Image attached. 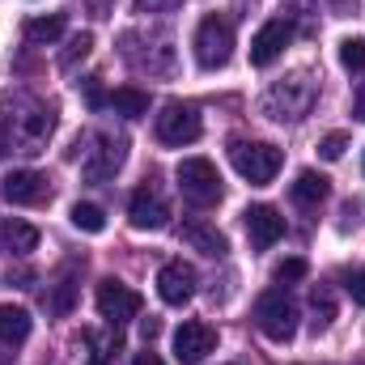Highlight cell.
<instances>
[{"label":"cell","mask_w":365,"mask_h":365,"mask_svg":"<svg viewBox=\"0 0 365 365\" xmlns=\"http://www.w3.org/2000/svg\"><path fill=\"white\" fill-rule=\"evenodd\" d=\"M344 149H349V136H344V132H331V136L319 140V158H323V162H340Z\"/></svg>","instance_id":"28"},{"label":"cell","mask_w":365,"mask_h":365,"mask_svg":"<svg viewBox=\"0 0 365 365\" xmlns=\"http://www.w3.org/2000/svg\"><path fill=\"white\" fill-rule=\"evenodd\" d=\"M306 272H310L306 259H284V264H276V280H280V284H284V280H302Z\"/></svg>","instance_id":"30"},{"label":"cell","mask_w":365,"mask_h":365,"mask_svg":"<svg viewBox=\"0 0 365 365\" xmlns=\"http://www.w3.org/2000/svg\"><path fill=\"white\" fill-rule=\"evenodd\" d=\"M64 30H68V17H64V13L34 17V21H26V43H34V47H47V43H56Z\"/></svg>","instance_id":"21"},{"label":"cell","mask_w":365,"mask_h":365,"mask_svg":"<svg viewBox=\"0 0 365 365\" xmlns=\"http://www.w3.org/2000/svg\"><path fill=\"white\" fill-rule=\"evenodd\" d=\"M179 191L195 204V208H208L221 200V175L208 158H182L179 162Z\"/></svg>","instance_id":"6"},{"label":"cell","mask_w":365,"mask_h":365,"mask_svg":"<svg viewBox=\"0 0 365 365\" xmlns=\"http://www.w3.org/2000/svg\"><path fill=\"white\" fill-rule=\"evenodd\" d=\"M182 0H136L140 13H166V9H179Z\"/></svg>","instance_id":"31"},{"label":"cell","mask_w":365,"mask_h":365,"mask_svg":"<svg viewBox=\"0 0 365 365\" xmlns=\"http://www.w3.org/2000/svg\"><path fill=\"white\" fill-rule=\"evenodd\" d=\"M132 365H166V361H162L158 353H136V357H132Z\"/></svg>","instance_id":"34"},{"label":"cell","mask_w":365,"mask_h":365,"mask_svg":"<svg viewBox=\"0 0 365 365\" xmlns=\"http://www.w3.org/2000/svg\"><path fill=\"white\" fill-rule=\"evenodd\" d=\"M310 106H314V81L310 77H289V81H276L268 98H264V115L268 119H302V115H310Z\"/></svg>","instance_id":"4"},{"label":"cell","mask_w":365,"mask_h":365,"mask_svg":"<svg viewBox=\"0 0 365 365\" xmlns=\"http://www.w3.org/2000/svg\"><path fill=\"white\" fill-rule=\"evenodd\" d=\"M353 115L365 123V81H361V90H357V98H353Z\"/></svg>","instance_id":"33"},{"label":"cell","mask_w":365,"mask_h":365,"mask_svg":"<svg viewBox=\"0 0 365 365\" xmlns=\"http://www.w3.org/2000/svg\"><path fill=\"white\" fill-rule=\"evenodd\" d=\"M38 247V230L17 217H0V255H30Z\"/></svg>","instance_id":"17"},{"label":"cell","mask_w":365,"mask_h":365,"mask_svg":"<svg viewBox=\"0 0 365 365\" xmlns=\"http://www.w3.org/2000/svg\"><path fill=\"white\" fill-rule=\"evenodd\" d=\"M310 314H314V331H327L331 319H336V293L327 284L310 289Z\"/></svg>","instance_id":"24"},{"label":"cell","mask_w":365,"mask_h":365,"mask_svg":"<svg viewBox=\"0 0 365 365\" xmlns=\"http://www.w3.org/2000/svg\"><path fill=\"white\" fill-rule=\"evenodd\" d=\"M242 225H247V238H251L255 251H268L276 238L284 234V217L276 212L272 204H251V208L242 212Z\"/></svg>","instance_id":"14"},{"label":"cell","mask_w":365,"mask_h":365,"mask_svg":"<svg viewBox=\"0 0 365 365\" xmlns=\"http://www.w3.org/2000/svg\"><path fill=\"white\" fill-rule=\"evenodd\" d=\"M128 217L136 230H166L170 225V204L162 200L158 187H136L128 200Z\"/></svg>","instance_id":"11"},{"label":"cell","mask_w":365,"mask_h":365,"mask_svg":"<svg viewBox=\"0 0 365 365\" xmlns=\"http://www.w3.org/2000/svg\"><path fill=\"white\" fill-rule=\"evenodd\" d=\"M30 336V314L21 306H0V344H21Z\"/></svg>","instance_id":"23"},{"label":"cell","mask_w":365,"mask_h":365,"mask_svg":"<svg viewBox=\"0 0 365 365\" xmlns=\"http://www.w3.org/2000/svg\"><path fill=\"white\" fill-rule=\"evenodd\" d=\"M90 145L93 149H86V158H81V175L90 182L115 179L119 166H123V158H128V140L123 136H110V132H98Z\"/></svg>","instance_id":"7"},{"label":"cell","mask_w":365,"mask_h":365,"mask_svg":"<svg viewBox=\"0 0 365 365\" xmlns=\"http://www.w3.org/2000/svg\"><path fill=\"white\" fill-rule=\"evenodd\" d=\"M4 123H9L13 145H17L21 153H38V149L47 145V136L56 132V115H51L43 102H30V98H17V110H13V119L4 115Z\"/></svg>","instance_id":"1"},{"label":"cell","mask_w":365,"mask_h":365,"mask_svg":"<svg viewBox=\"0 0 365 365\" xmlns=\"http://www.w3.org/2000/svg\"><path fill=\"white\" fill-rule=\"evenodd\" d=\"M13 153V132H9V123H4V115H0V162Z\"/></svg>","instance_id":"32"},{"label":"cell","mask_w":365,"mask_h":365,"mask_svg":"<svg viewBox=\"0 0 365 365\" xmlns=\"http://www.w3.org/2000/svg\"><path fill=\"white\" fill-rule=\"evenodd\" d=\"M73 225L81 230V234H102L106 230V212L98 208V204H73Z\"/></svg>","instance_id":"25"},{"label":"cell","mask_w":365,"mask_h":365,"mask_svg":"<svg viewBox=\"0 0 365 365\" xmlns=\"http://www.w3.org/2000/svg\"><path fill=\"white\" fill-rule=\"evenodd\" d=\"M344 289H349V297L357 302V306H365V268H344Z\"/></svg>","instance_id":"29"},{"label":"cell","mask_w":365,"mask_h":365,"mask_svg":"<svg viewBox=\"0 0 365 365\" xmlns=\"http://www.w3.org/2000/svg\"><path fill=\"white\" fill-rule=\"evenodd\" d=\"M0 195L9 204H43L51 195V187H47V175H38V170H13L0 179Z\"/></svg>","instance_id":"15"},{"label":"cell","mask_w":365,"mask_h":365,"mask_svg":"<svg viewBox=\"0 0 365 365\" xmlns=\"http://www.w3.org/2000/svg\"><path fill=\"white\" fill-rule=\"evenodd\" d=\"M212 349H217V331L208 323H200V319H187L179 331H175V357L182 365H200Z\"/></svg>","instance_id":"12"},{"label":"cell","mask_w":365,"mask_h":365,"mask_svg":"<svg viewBox=\"0 0 365 365\" xmlns=\"http://www.w3.org/2000/svg\"><path fill=\"white\" fill-rule=\"evenodd\" d=\"M93 302H98V314H102L110 327H123L128 319H136V314H140V293H136V289H128V284H123V280H115V276L98 280Z\"/></svg>","instance_id":"8"},{"label":"cell","mask_w":365,"mask_h":365,"mask_svg":"<svg viewBox=\"0 0 365 365\" xmlns=\"http://www.w3.org/2000/svg\"><path fill=\"white\" fill-rule=\"evenodd\" d=\"M81 344L90 349V353H86V365H110V357L119 353L123 340H119V327H110V331H86Z\"/></svg>","instance_id":"20"},{"label":"cell","mask_w":365,"mask_h":365,"mask_svg":"<svg viewBox=\"0 0 365 365\" xmlns=\"http://www.w3.org/2000/svg\"><path fill=\"white\" fill-rule=\"evenodd\" d=\"M340 64L349 73H365V38H344L340 43Z\"/></svg>","instance_id":"27"},{"label":"cell","mask_w":365,"mask_h":365,"mask_svg":"<svg viewBox=\"0 0 365 365\" xmlns=\"http://www.w3.org/2000/svg\"><path fill=\"white\" fill-rule=\"evenodd\" d=\"M204 123H200V110L191 102H166L162 115H158V140L162 145H191L200 140Z\"/></svg>","instance_id":"9"},{"label":"cell","mask_w":365,"mask_h":365,"mask_svg":"<svg viewBox=\"0 0 365 365\" xmlns=\"http://www.w3.org/2000/svg\"><path fill=\"white\" fill-rule=\"evenodd\" d=\"M90 51H93V34H73L64 56H60V68H77V60H86Z\"/></svg>","instance_id":"26"},{"label":"cell","mask_w":365,"mask_h":365,"mask_svg":"<svg viewBox=\"0 0 365 365\" xmlns=\"http://www.w3.org/2000/svg\"><path fill=\"white\" fill-rule=\"evenodd\" d=\"M289 38H293V21H289V17H272V21H264V26L255 30V38H251V64H255V68L276 64V60L284 56Z\"/></svg>","instance_id":"10"},{"label":"cell","mask_w":365,"mask_h":365,"mask_svg":"<svg viewBox=\"0 0 365 365\" xmlns=\"http://www.w3.org/2000/svg\"><path fill=\"white\" fill-rule=\"evenodd\" d=\"M327 179L319 175V170H302L297 175V182L289 187V195H293V204H302V208H319L323 200H327Z\"/></svg>","instance_id":"19"},{"label":"cell","mask_w":365,"mask_h":365,"mask_svg":"<svg viewBox=\"0 0 365 365\" xmlns=\"http://www.w3.org/2000/svg\"><path fill=\"white\" fill-rule=\"evenodd\" d=\"M230 162H234V170L247 182L264 187V182L276 179V170H280L284 158H280V149L268 145V140H230Z\"/></svg>","instance_id":"3"},{"label":"cell","mask_w":365,"mask_h":365,"mask_svg":"<svg viewBox=\"0 0 365 365\" xmlns=\"http://www.w3.org/2000/svg\"><path fill=\"white\" fill-rule=\"evenodd\" d=\"M140 331H145V340H153V336L162 331V323H158V319H145V323H140Z\"/></svg>","instance_id":"35"},{"label":"cell","mask_w":365,"mask_h":365,"mask_svg":"<svg viewBox=\"0 0 365 365\" xmlns=\"http://www.w3.org/2000/svg\"><path fill=\"white\" fill-rule=\"evenodd\" d=\"M182 242H187L191 251H200V255H212V259H221V255L230 251L225 234H221L212 221H204V217H191V221H182Z\"/></svg>","instance_id":"16"},{"label":"cell","mask_w":365,"mask_h":365,"mask_svg":"<svg viewBox=\"0 0 365 365\" xmlns=\"http://www.w3.org/2000/svg\"><path fill=\"white\" fill-rule=\"evenodd\" d=\"M158 297L166 306H187L195 297V268L182 264V259L162 264V272H158Z\"/></svg>","instance_id":"13"},{"label":"cell","mask_w":365,"mask_h":365,"mask_svg":"<svg viewBox=\"0 0 365 365\" xmlns=\"http://www.w3.org/2000/svg\"><path fill=\"white\" fill-rule=\"evenodd\" d=\"M106 106L123 119H140V115H149V93L136 90V86H123V90H115L106 98Z\"/></svg>","instance_id":"22"},{"label":"cell","mask_w":365,"mask_h":365,"mask_svg":"<svg viewBox=\"0 0 365 365\" xmlns=\"http://www.w3.org/2000/svg\"><path fill=\"white\" fill-rule=\"evenodd\" d=\"M191 47H195V64H200V68H208V73H212V68H225L230 56H234V26H230L225 17L208 13V17L195 26Z\"/></svg>","instance_id":"2"},{"label":"cell","mask_w":365,"mask_h":365,"mask_svg":"<svg viewBox=\"0 0 365 365\" xmlns=\"http://www.w3.org/2000/svg\"><path fill=\"white\" fill-rule=\"evenodd\" d=\"M73 306H77V276H73V268H64V276H60L56 284H47L43 310H47L51 319H64V314H73Z\"/></svg>","instance_id":"18"},{"label":"cell","mask_w":365,"mask_h":365,"mask_svg":"<svg viewBox=\"0 0 365 365\" xmlns=\"http://www.w3.org/2000/svg\"><path fill=\"white\" fill-rule=\"evenodd\" d=\"M255 327H259L272 344H289V340L297 336V310H293V302H289L280 289L259 293V302H255Z\"/></svg>","instance_id":"5"}]
</instances>
